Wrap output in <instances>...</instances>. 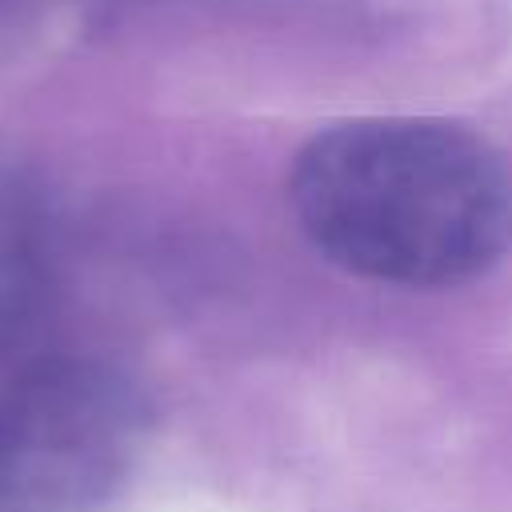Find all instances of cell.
Returning a JSON list of instances; mask_svg holds the SVG:
<instances>
[{
  "label": "cell",
  "mask_w": 512,
  "mask_h": 512,
  "mask_svg": "<svg viewBox=\"0 0 512 512\" xmlns=\"http://www.w3.org/2000/svg\"><path fill=\"white\" fill-rule=\"evenodd\" d=\"M292 208L340 268L408 288L456 284L512 240V180L460 124L376 116L320 132L296 160Z\"/></svg>",
  "instance_id": "cell-1"
},
{
  "label": "cell",
  "mask_w": 512,
  "mask_h": 512,
  "mask_svg": "<svg viewBox=\"0 0 512 512\" xmlns=\"http://www.w3.org/2000/svg\"><path fill=\"white\" fill-rule=\"evenodd\" d=\"M144 404L92 356L28 368L0 396V512H96L140 448Z\"/></svg>",
  "instance_id": "cell-2"
},
{
  "label": "cell",
  "mask_w": 512,
  "mask_h": 512,
  "mask_svg": "<svg viewBox=\"0 0 512 512\" xmlns=\"http://www.w3.org/2000/svg\"><path fill=\"white\" fill-rule=\"evenodd\" d=\"M40 280L44 268H40L36 232L28 216L8 196H0V360L24 336L40 300Z\"/></svg>",
  "instance_id": "cell-3"
}]
</instances>
